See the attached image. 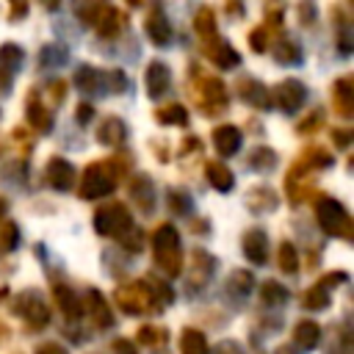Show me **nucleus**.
I'll return each mask as SVG.
<instances>
[{
  "mask_svg": "<svg viewBox=\"0 0 354 354\" xmlns=\"http://www.w3.org/2000/svg\"><path fill=\"white\" fill-rule=\"evenodd\" d=\"M152 252L155 263L166 277H177L183 268V249H180V232L174 224H160L152 235Z\"/></svg>",
  "mask_w": 354,
  "mask_h": 354,
  "instance_id": "nucleus-1",
  "label": "nucleus"
},
{
  "mask_svg": "<svg viewBox=\"0 0 354 354\" xmlns=\"http://www.w3.org/2000/svg\"><path fill=\"white\" fill-rule=\"evenodd\" d=\"M75 86H77L80 91H91V94L124 91V88H127V77H124V72H119V69L102 72V69H97V66L80 64L77 72H75Z\"/></svg>",
  "mask_w": 354,
  "mask_h": 354,
  "instance_id": "nucleus-2",
  "label": "nucleus"
},
{
  "mask_svg": "<svg viewBox=\"0 0 354 354\" xmlns=\"http://www.w3.org/2000/svg\"><path fill=\"white\" fill-rule=\"evenodd\" d=\"M315 218H318L321 230H324L326 235H332V238H346V241H348V238L354 235L351 216L346 213V207H343L337 199H329V196L318 199V205H315Z\"/></svg>",
  "mask_w": 354,
  "mask_h": 354,
  "instance_id": "nucleus-3",
  "label": "nucleus"
},
{
  "mask_svg": "<svg viewBox=\"0 0 354 354\" xmlns=\"http://www.w3.org/2000/svg\"><path fill=\"white\" fill-rule=\"evenodd\" d=\"M94 230L100 235H111V238H119L122 241L133 230L130 210L122 202H108V205L97 207V213H94Z\"/></svg>",
  "mask_w": 354,
  "mask_h": 354,
  "instance_id": "nucleus-4",
  "label": "nucleus"
},
{
  "mask_svg": "<svg viewBox=\"0 0 354 354\" xmlns=\"http://www.w3.org/2000/svg\"><path fill=\"white\" fill-rule=\"evenodd\" d=\"M113 188H116V171L108 169V163H91L83 174L80 196L83 199H100V196H108Z\"/></svg>",
  "mask_w": 354,
  "mask_h": 354,
  "instance_id": "nucleus-5",
  "label": "nucleus"
},
{
  "mask_svg": "<svg viewBox=\"0 0 354 354\" xmlns=\"http://www.w3.org/2000/svg\"><path fill=\"white\" fill-rule=\"evenodd\" d=\"M77 14H80V19L86 25H91L105 39L108 36H116L119 28H122V22H124V17L113 6H88V8H77Z\"/></svg>",
  "mask_w": 354,
  "mask_h": 354,
  "instance_id": "nucleus-6",
  "label": "nucleus"
},
{
  "mask_svg": "<svg viewBox=\"0 0 354 354\" xmlns=\"http://www.w3.org/2000/svg\"><path fill=\"white\" fill-rule=\"evenodd\" d=\"M116 301H119V307H122L124 313H130V315H141V313L158 310L155 301H152V296H149L147 282H133V285L119 288V290H116Z\"/></svg>",
  "mask_w": 354,
  "mask_h": 354,
  "instance_id": "nucleus-7",
  "label": "nucleus"
},
{
  "mask_svg": "<svg viewBox=\"0 0 354 354\" xmlns=\"http://www.w3.org/2000/svg\"><path fill=\"white\" fill-rule=\"evenodd\" d=\"M17 313L25 318V324H28L30 329H41V326H47V321H50V310H47L44 299H41L36 290H25V293L19 296Z\"/></svg>",
  "mask_w": 354,
  "mask_h": 354,
  "instance_id": "nucleus-8",
  "label": "nucleus"
},
{
  "mask_svg": "<svg viewBox=\"0 0 354 354\" xmlns=\"http://www.w3.org/2000/svg\"><path fill=\"white\" fill-rule=\"evenodd\" d=\"M194 100L202 105L205 113H218V111L227 108V88H224L221 80L205 77V80L199 83V88L194 91Z\"/></svg>",
  "mask_w": 354,
  "mask_h": 354,
  "instance_id": "nucleus-9",
  "label": "nucleus"
},
{
  "mask_svg": "<svg viewBox=\"0 0 354 354\" xmlns=\"http://www.w3.org/2000/svg\"><path fill=\"white\" fill-rule=\"evenodd\" d=\"M22 61H25V53H22L19 44L6 41V44L0 47V88H3V94L11 91V83H14V77H17L19 66H22Z\"/></svg>",
  "mask_w": 354,
  "mask_h": 354,
  "instance_id": "nucleus-10",
  "label": "nucleus"
},
{
  "mask_svg": "<svg viewBox=\"0 0 354 354\" xmlns=\"http://www.w3.org/2000/svg\"><path fill=\"white\" fill-rule=\"evenodd\" d=\"M304 100H307V88H304L301 80H282V83L274 88V102H277L282 111H288V113L299 111V108L304 105Z\"/></svg>",
  "mask_w": 354,
  "mask_h": 354,
  "instance_id": "nucleus-11",
  "label": "nucleus"
},
{
  "mask_svg": "<svg viewBox=\"0 0 354 354\" xmlns=\"http://www.w3.org/2000/svg\"><path fill=\"white\" fill-rule=\"evenodd\" d=\"M130 199H133V205L141 210V213H152L155 210V185H152V180L147 177V174H136L133 180H130Z\"/></svg>",
  "mask_w": 354,
  "mask_h": 354,
  "instance_id": "nucleus-12",
  "label": "nucleus"
},
{
  "mask_svg": "<svg viewBox=\"0 0 354 354\" xmlns=\"http://www.w3.org/2000/svg\"><path fill=\"white\" fill-rule=\"evenodd\" d=\"M86 313H88V318H91V324L97 329L113 326V313H111L108 301L102 299V293L94 290V288H88V293H86Z\"/></svg>",
  "mask_w": 354,
  "mask_h": 354,
  "instance_id": "nucleus-13",
  "label": "nucleus"
},
{
  "mask_svg": "<svg viewBox=\"0 0 354 354\" xmlns=\"http://www.w3.org/2000/svg\"><path fill=\"white\" fill-rule=\"evenodd\" d=\"M202 50H205V55H207L216 66H221V69H232V66H238V61H241L238 53H235L224 39H216V36H213V39H205V47H202Z\"/></svg>",
  "mask_w": 354,
  "mask_h": 354,
  "instance_id": "nucleus-14",
  "label": "nucleus"
},
{
  "mask_svg": "<svg viewBox=\"0 0 354 354\" xmlns=\"http://www.w3.org/2000/svg\"><path fill=\"white\" fill-rule=\"evenodd\" d=\"M47 183L55 188V191H69L72 183H75V169L66 158H53L47 163Z\"/></svg>",
  "mask_w": 354,
  "mask_h": 354,
  "instance_id": "nucleus-15",
  "label": "nucleus"
},
{
  "mask_svg": "<svg viewBox=\"0 0 354 354\" xmlns=\"http://www.w3.org/2000/svg\"><path fill=\"white\" fill-rule=\"evenodd\" d=\"M169 86H171V72H169V66H166L163 61H152V64L147 66V91H149V97L166 94Z\"/></svg>",
  "mask_w": 354,
  "mask_h": 354,
  "instance_id": "nucleus-16",
  "label": "nucleus"
},
{
  "mask_svg": "<svg viewBox=\"0 0 354 354\" xmlns=\"http://www.w3.org/2000/svg\"><path fill=\"white\" fill-rule=\"evenodd\" d=\"M241 141H243V136H241V130L232 127V124H224V127H216V130H213V144H216V149H218L221 158L235 155V152L241 149Z\"/></svg>",
  "mask_w": 354,
  "mask_h": 354,
  "instance_id": "nucleus-17",
  "label": "nucleus"
},
{
  "mask_svg": "<svg viewBox=\"0 0 354 354\" xmlns=\"http://www.w3.org/2000/svg\"><path fill=\"white\" fill-rule=\"evenodd\" d=\"M243 254L252 260V263H266V257H268V235L263 232V230H249L246 235H243Z\"/></svg>",
  "mask_w": 354,
  "mask_h": 354,
  "instance_id": "nucleus-18",
  "label": "nucleus"
},
{
  "mask_svg": "<svg viewBox=\"0 0 354 354\" xmlns=\"http://www.w3.org/2000/svg\"><path fill=\"white\" fill-rule=\"evenodd\" d=\"M147 33H149V39H152L158 47H166V44L171 41V22L166 19V14H163L160 8H155V11L149 14V19H147Z\"/></svg>",
  "mask_w": 354,
  "mask_h": 354,
  "instance_id": "nucleus-19",
  "label": "nucleus"
},
{
  "mask_svg": "<svg viewBox=\"0 0 354 354\" xmlns=\"http://www.w3.org/2000/svg\"><path fill=\"white\" fill-rule=\"evenodd\" d=\"M321 340V326L315 321H299L293 329V346L299 351H313Z\"/></svg>",
  "mask_w": 354,
  "mask_h": 354,
  "instance_id": "nucleus-20",
  "label": "nucleus"
},
{
  "mask_svg": "<svg viewBox=\"0 0 354 354\" xmlns=\"http://www.w3.org/2000/svg\"><path fill=\"white\" fill-rule=\"evenodd\" d=\"M25 116H28V124H30L33 130H39V133H50V130H53V113L47 111L44 102H39V97H30V100H28Z\"/></svg>",
  "mask_w": 354,
  "mask_h": 354,
  "instance_id": "nucleus-21",
  "label": "nucleus"
},
{
  "mask_svg": "<svg viewBox=\"0 0 354 354\" xmlns=\"http://www.w3.org/2000/svg\"><path fill=\"white\" fill-rule=\"evenodd\" d=\"M332 102H335V111L340 116H351V108H354V97H351V77H340L332 88Z\"/></svg>",
  "mask_w": 354,
  "mask_h": 354,
  "instance_id": "nucleus-22",
  "label": "nucleus"
},
{
  "mask_svg": "<svg viewBox=\"0 0 354 354\" xmlns=\"http://www.w3.org/2000/svg\"><path fill=\"white\" fill-rule=\"evenodd\" d=\"M124 138H127V127H124L122 119L111 116V119L102 122V127H100V141H102L105 147H119Z\"/></svg>",
  "mask_w": 354,
  "mask_h": 354,
  "instance_id": "nucleus-23",
  "label": "nucleus"
},
{
  "mask_svg": "<svg viewBox=\"0 0 354 354\" xmlns=\"http://www.w3.org/2000/svg\"><path fill=\"white\" fill-rule=\"evenodd\" d=\"M205 174H207V180H210V185H213L216 191H230V188L235 185L232 171H230L221 160H210V163L205 166Z\"/></svg>",
  "mask_w": 354,
  "mask_h": 354,
  "instance_id": "nucleus-24",
  "label": "nucleus"
},
{
  "mask_svg": "<svg viewBox=\"0 0 354 354\" xmlns=\"http://www.w3.org/2000/svg\"><path fill=\"white\" fill-rule=\"evenodd\" d=\"M241 97L254 108H268L271 105V97H268L266 86L257 83V80H241Z\"/></svg>",
  "mask_w": 354,
  "mask_h": 354,
  "instance_id": "nucleus-25",
  "label": "nucleus"
},
{
  "mask_svg": "<svg viewBox=\"0 0 354 354\" xmlns=\"http://www.w3.org/2000/svg\"><path fill=\"white\" fill-rule=\"evenodd\" d=\"M55 301L61 304V310H64V315H66L69 321H77V318H80L83 304L77 301V296L72 293V288H66V285H55Z\"/></svg>",
  "mask_w": 354,
  "mask_h": 354,
  "instance_id": "nucleus-26",
  "label": "nucleus"
},
{
  "mask_svg": "<svg viewBox=\"0 0 354 354\" xmlns=\"http://www.w3.org/2000/svg\"><path fill=\"white\" fill-rule=\"evenodd\" d=\"M180 354H207V340L199 329H183L180 335Z\"/></svg>",
  "mask_w": 354,
  "mask_h": 354,
  "instance_id": "nucleus-27",
  "label": "nucleus"
},
{
  "mask_svg": "<svg viewBox=\"0 0 354 354\" xmlns=\"http://www.w3.org/2000/svg\"><path fill=\"white\" fill-rule=\"evenodd\" d=\"M39 61H41V66H47V69L64 66V64L69 61V50H66L64 44H44L41 53H39Z\"/></svg>",
  "mask_w": 354,
  "mask_h": 354,
  "instance_id": "nucleus-28",
  "label": "nucleus"
},
{
  "mask_svg": "<svg viewBox=\"0 0 354 354\" xmlns=\"http://www.w3.org/2000/svg\"><path fill=\"white\" fill-rule=\"evenodd\" d=\"M252 285L254 279L249 271H232V277L227 279V293H232L235 299H246L252 293Z\"/></svg>",
  "mask_w": 354,
  "mask_h": 354,
  "instance_id": "nucleus-29",
  "label": "nucleus"
},
{
  "mask_svg": "<svg viewBox=\"0 0 354 354\" xmlns=\"http://www.w3.org/2000/svg\"><path fill=\"white\" fill-rule=\"evenodd\" d=\"M260 299H263L266 307H282V304L288 301V288H282L279 282L268 279V282H263V288H260Z\"/></svg>",
  "mask_w": 354,
  "mask_h": 354,
  "instance_id": "nucleus-30",
  "label": "nucleus"
},
{
  "mask_svg": "<svg viewBox=\"0 0 354 354\" xmlns=\"http://www.w3.org/2000/svg\"><path fill=\"white\" fill-rule=\"evenodd\" d=\"M274 58H277L279 64H299V61H301V47H299L293 39H285V41H279V44L274 47Z\"/></svg>",
  "mask_w": 354,
  "mask_h": 354,
  "instance_id": "nucleus-31",
  "label": "nucleus"
},
{
  "mask_svg": "<svg viewBox=\"0 0 354 354\" xmlns=\"http://www.w3.org/2000/svg\"><path fill=\"white\" fill-rule=\"evenodd\" d=\"M249 166L257 169V171H271L277 166V152L268 149V147H257L252 155H249Z\"/></svg>",
  "mask_w": 354,
  "mask_h": 354,
  "instance_id": "nucleus-32",
  "label": "nucleus"
},
{
  "mask_svg": "<svg viewBox=\"0 0 354 354\" xmlns=\"http://www.w3.org/2000/svg\"><path fill=\"white\" fill-rule=\"evenodd\" d=\"M155 119H158L160 124H188V111L174 102V105L160 108V111L155 113Z\"/></svg>",
  "mask_w": 354,
  "mask_h": 354,
  "instance_id": "nucleus-33",
  "label": "nucleus"
},
{
  "mask_svg": "<svg viewBox=\"0 0 354 354\" xmlns=\"http://www.w3.org/2000/svg\"><path fill=\"white\" fill-rule=\"evenodd\" d=\"M169 207H171V213L185 216V213H191L194 199H191L188 191H183V188H171V191H169Z\"/></svg>",
  "mask_w": 354,
  "mask_h": 354,
  "instance_id": "nucleus-34",
  "label": "nucleus"
},
{
  "mask_svg": "<svg viewBox=\"0 0 354 354\" xmlns=\"http://www.w3.org/2000/svg\"><path fill=\"white\" fill-rule=\"evenodd\" d=\"M17 243H19V227H17V221H0V249L3 252H14L17 249Z\"/></svg>",
  "mask_w": 354,
  "mask_h": 354,
  "instance_id": "nucleus-35",
  "label": "nucleus"
},
{
  "mask_svg": "<svg viewBox=\"0 0 354 354\" xmlns=\"http://www.w3.org/2000/svg\"><path fill=\"white\" fill-rule=\"evenodd\" d=\"M304 307L307 310H326L329 307V290H324V288H310L307 293H304Z\"/></svg>",
  "mask_w": 354,
  "mask_h": 354,
  "instance_id": "nucleus-36",
  "label": "nucleus"
},
{
  "mask_svg": "<svg viewBox=\"0 0 354 354\" xmlns=\"http://www.w3.org/2000/svg\"><path fill=\"white\" fill-rule=\"evenodd\" d=\"M166 340H169L166 329H155V326H141V329H138V343H144V346H149V348L163 346Z\"/></svg>",
  "mask_w": 354,
  "mask_h": 354,
  "instance_id": "nucleus-37",
  "label": "nucleus"
},
{
  "mask_svg": "<svg viewBox=\"0 0 354 354\" xmlns=\"http://www.w3.org/2000/svg\"><path fill=\"white\" fill-rule=\"evenodd\" d=\"M279 268L285 271V274H293L296 268H299V257H296V249H293V243H282L279 246Z\"/></svg>",
  "mask_w": 354,
  "mask_h": 354,
  "instance_id": "nucleus-38",
  "label": "nucleus"
},
{
  "mask_svg": "<svg viewBox=\"0 0 354 354\" xmlns=\"http://www.w3.org/2000/svg\"><path fill=\"white\" fill-rule=\"evenodd\" d=\"M196 30L202 39H213L216 36V22H213V11L210 8H202L196 14Z\"/></svg>",
  "mask_w": 354,
  "mask_h": 354,
  "instance_id": "nucleus-39",
  "label": "nucleus"
},
{
  "mask_svg": "<svg viewBox=\"0 0 354 354\" xmlns=\"http://www.w3.org/2000/svg\"><path fill=\"white\" fill-rule=\"evenodd\" d=\"M249 41H252V50H254V53H266V50H268V30H266V25L257 28V30H252Z\"/></svg>",
  "mask_w": 354,
  "mask_h": 354,
  "instance_id": "nucleus-40",
  "label": "nucleus"
},
{
  "mask_svg": "<svg viewBox=\"0 0 354 354\" xmlns=\"http://www.w3.org/2000/svg\"><path fill=\"white\" fill-rule=\"evenodd\" d=\"M216 354H243V346L235 343V340H221L216 346Z\"/></svg>",
  "mask_w": 354,
  "mask_h": 354,
  "instance_id": "nucleus-41",
  "label": "nucleus"
},
{
  "mask_svg": "<svg viewBox=\"0 0 354 354\" xmlns=\"http://www.w3.org/2000/svg\"><path fill=\"white\" fill-rule=\"evenodd\" d=\"M91 119H94V108H91L88 102H80V105H77V122L86 124V122H91Z\"/></svg>",
  "mask_w": 354,
  "mask_h": 354,
  "instance_id": "nucleus-42",
  "label": "nucleus"
},
{
  "mask_svg": "<svg viewBox=\"0 0 354 354\" xmlns=\"http://www.w3.org/2000/svg\"><path fill=\"white\" fill-rule=\"evenodd\" d=\"M36 354H66V348L58 346V343H44V346L36 348Z\"/></svg>",
  "mask_w": 354,
  "mask_h": 354,
  "instance_id": "nucleus-43",
  "label": "nucleus"
},
{
  "mask_svg": "<svg viewBox=\"0 0 354 354\" xmlns=\"http://www.w3.org/2000/svg\"><path fill=\"white\" fill-rule=\"evenodd\" d=\"M113 351H116V354H136V346H133L130 340H116V343H113Z\"/></svg>",
  "mask_w": 354,
  "mask_h": 354,
  "instance_id": "nucleus-44",
  "label": "nucleus"
},
{
  "mask_svg": "<svg viewBox=\"0 0 354 354\" xmlns=\"http://www.w3.org/2000/svg\"><path fill=\"white\" fill-rule=\"evenodd\" d=\"M332 138H335V144H337V147H348V141H351L348 130H332Z\"/></svg>",
  "mask_w": 354,
  "mask_h": 354,
  "instance_id": "nucleus-45",
  "label": "nucleus"
},
{
  "mask_svg": "<svg viewBox=\"0 0 354 354\" xmlns=\"http://www.w3.org/2000/svg\"><path fill=\"white\" fill-rule=\"evenodd\" d=\"M274 354H296V348H293V346H279Z\"/></svg>",
  "mask_w": 354,
  "mask_h": 354,
  "instance_id": "nucleus-46",
  "label": "nucleus"
},
{
  "mask_svg": "<svg viewBox=\"0 0 354 354\" xmlns=\"http://www.w3.org/2000/svg\"><path fill=\"white\" fill-rule=\"evenodd\" d=\"M3 213H6V202L0 199V216H3Z\"/></svg>",
  "mask_w": 354,
  "mask_h": 354,
  "instance_id": "nucleus-47",
  "label": "nucleus"
}]
</instances>
